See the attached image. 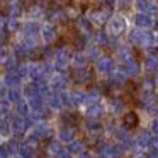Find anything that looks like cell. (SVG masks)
<instances>
[{"label": "cell", "instance_id": "cell-1", "mask_svg": "<svg viewBox=\"0 0 158 158\" xmlns=\"http://www.w3.org/2000/svg\"><path fill=\"white\" fill-rule=\"evenodd\" d=\"M126 124L129 126V124H136V116L134 114H127L126 116Z\"/></svg>", "mask_w": 158, "mask_h": 158}]
</instances>
